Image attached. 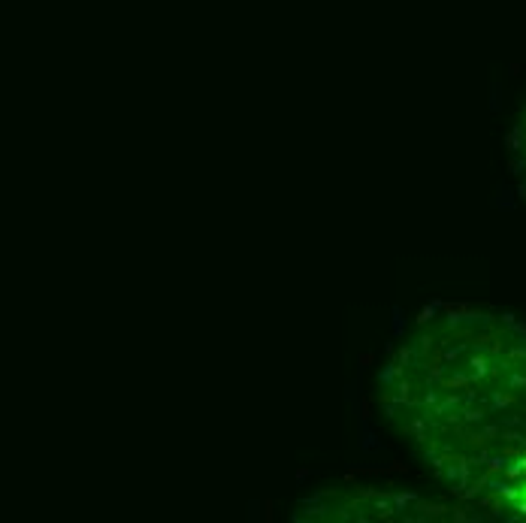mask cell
<instances>
[{
    "mask_svg": "<svg viewBox=\"0 0 526 523\" xmlns=\"http://www.w3.org/2000/svg\"><path fill=\"white\" fill-rule=\"evenodd\" d=\"M378 403L463 509L526 523V324L478 306H432L402 333Z\"/></svg>",
    "mask_w": 526,
    "mask_h": 523,
    "instance_id": "cell-1",
    "label": "cell"
},
{
    "mask_svg": "<svg viewBox=\"0 0 526 523\" xmlns=\"http://www.w3.org/2000/svg\"><path fill=\"white\" fill-rule=\"evenodd\" d=\"M512 164H514L517 181H520V188L526 191V106L520 112V121L514 127V136H512Z\"/></svg>",
    "mask_w": 526,
    "mask_h": 523,
    "instance_id": "cell-2",
    "label": "cell"
}]
</instances>
